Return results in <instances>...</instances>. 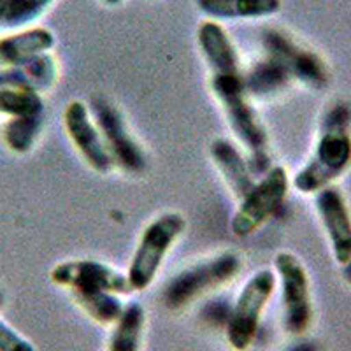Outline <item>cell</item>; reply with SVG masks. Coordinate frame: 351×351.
Masks as SVG:
<instances>
[{"label":"cell","instance_id":"6da1fadb","mask_svg":"<svg viewBox=\"0 0 351 351\" xmlns=\"http://www.w3.org/2000/svg\"><path fill=\"white\" fill-rule=\"evenodd\" d=\"M351 167V104L335 100L322 116L315 149L293 176L291 184L304 195L332 186Z\"/></svg>","mask_w":351,"mask_h":351},{"label":"cell","instance_id":"7a4b0ae2","mask_svg":"<svg viewBox=\"0 0 351 351\" xmlns=\"http://www.w3.org/2000/svg\"><path fill=\"white\" fill-rule=\"evenodd\" d=\"M211 90L223 108L232 132L247 152V165L255 178H262L272 167L267 130L250 102L243 74L211 76Z\"/></svg>","mask_w":351,"mask_h":351},{"label":"cell","instance_id":"3957f363","mask_svg":"<svg viewBox=\"0 0 351 351\" xmlns=\"http://www.w3.org/2000/svg\"><path fill=\"white\" fill-rule=\"evenodd\" d=\"M184 228L186 219L176 211L164 213L146 225L127 271L132 291L146 290L155 281L165 256L176 241L183 236Z\"/></svg>","mask_w":351,"mask_h":351},{"label":"cell","instance_id":"277c9868","mask_svg":"<svg viewBox=\"0 0 351 351\" xmlns=\"http://www.w3.org/2000/svg\"><path fill=\"white\" fill-rule=\"evenodd\" d=\"M290 178L287 169L283 165H272L239 200V208L230 221L232 234L236 237L252 236L269 219L276 218L285 208Z\"/></svg>","mask_w":351,"mask_h":351},{"label":"cell","instance_id":"5b68a950","mask_svg":"<svg viewBox=\"0 0 351 351\" xmlns=\"http://www.w3.org/2000/svg\"><path fill=\"white\" fill-rule=\"evenodd\" d=\"M239 271L241 258L236 253L216 255L176 274L165 287L162 300L169 309H181L197 297L227 285Z\"/></svg>","mask_w":351,"mask_h":351},{"label":"cell","instance_id":"8992f818","mask_svg":"<svg viewBox=\"0 0 351 351\" xmlns=\"http://www.w3.org/2000/svg\"><path fill=\"white\" fill-rule=\"evenodd\" d=\"M276 288V276L272 271L255 272L241 290L236 304L228 316L227 341L234 350L246 351L255 341L260 328V318Z\"/></svg>","mask_w":351,"mask_h":351},{"label":"cell","instance_id":"52a82bcc","mask_svg":"<svg viewBox=\"0 0 351 351\" xmlns=\"http://www.w3.org/2000/svg\"><path fill=\"white\" fill-rule=\"evenodd\" d=\"M88 109L104 139L114 167L123 169L128 174H141L148 165V160L141 144L132 136L123 112L102 95L92 97Z\"/></svg>","mask_w":351,"mask_h":351},{"label":"cell","instance_id":"ba28073f","mask_svg":"<svg viewBox=\"0 0 351 351\" xmlns=\"http://www.w3.org/2000/svg\"><path fill=\"white\" fill-rule=\"evenodd\" d=\"M260 43L263 55L280 62L290 74L291 81H299L313 90H322L328 84L330 74L324 58L313 49L297 43L287 32L278 28H265Z\"/></svg>","mask_w":351,"mask_h":351},{"label":"cell","instance_id":"9c48e42d","mask_svg":"<svg viewBox=\"0 0 351 351\" xmlns=\"http://www.w3.org/2000/svg\"><path fill=\"white\" fill-rule=\"evenodd\" d=\"M274 267L281 281L283 325L291 335H302L313 322L311 285L304 263L290 252L274 256Z\"/></svg>","mask_w":351,"mask_h":351},{"label":"cell","instance_id":"30bf717a","mask_svg":"<svg viewBox=\"0 0 351 351\" xmlns=\"http://www.w3.org/2000/svg\"><path fill=\"white\" fill-rule=\"evenodd\" d=\"M51 281L58 287L69 288L74 299L104 291L116 295H127L132 291L127 274L108 263L90 258L58 263L51 271Z\"/></svg>","mask_w":351,"mask_h":351},{"label":"cell","instance_id":"8fae6325","mask_svg":"<svg viewBox=\"0 0 351 351\" xmlns=\"http://www.w3.org/2000/svg\"><path fill=\"white\" fill-rule=\"evenodd\" d=\"M64 127L74 148L80 152L93 171L108 174L114 167L111 155L106 148L104 139L93 121L90 109L81 100H72L64 111Z\"/></svg>","mask_w":351,"mask_h":351},{"label":"cell","instance_id":"7c38bea8","mask_svg":"<svg viewBox=\"0 0 351 351\" xmlns=\"http://www.w3.org/2000/svg\"><path fill=\"white\" fill-rule=\"evenodd\" d=\"M315 206L327 232L332 255L343 267L351 262V213L346 199L339 188L332 184L315 193Z\"/></svg>","mask_w":351,"mask_h":351},{"label":"cell","instance_id":"4fadbf2b","mask_svg":"<svg viewBox=\"0 0 351 351\" xmlns=\"http://www.w3.org/2000/svg\"><path fill=\"white\" fill-rule=\"evenodd\" d=\"M197 40L204 60L211 69V76L243 74L239 53L218 21H204L197 30Z\"/></svg>","mask_w":351,"mask_h":351},{"label":"cell","instance_id":"5bb4252c","mask_svg":"<svg viewBox=\"0 0 351 351\" xmlns=\"http://www.w3.org/2000/svg\"><path fill=\"white\" fill-rule=\"evenodd\" d=\"M58 65L51 51L40 53L23 64L0 69V86L43 93L56 83Z\"/></svg>","mask_w":351,"mask_h":351},{"label":"cell","instance_id":"9a60e30c","mask_svg":"<svg viewBox=\"0 0 351 351\" xmlns=\"http://www.w3.org/2000/svg\"><path fill=\"white\" fill-rule=\"evenodd\" d=\"M55 36L44 27L25 28L0 39V69L23 64L40 53L51 51Z\"/></svg>","mask_w":351,"mask_h":351},{"label":"cell","instance_id":"2e32d148","mask_svg":"<svg viewBox=\"0 0 351 351\" xmlns=\"http://www.w3.org/2000/svg\"><path fill=\"white\" fill-rule=\"evenodd\" d=\"M209 152H211V158L215 165L221 172L228 186H230L232 193L239 200L243 199L256 181V178L250 171L247 160L244 158L243 153L227 139H216L211 144Z\"/></svg>","mask_w":351,"mask_h":351},{"label":"cell","instance_id":"e0dca14e","mask_svg":"<svg viewBox=\"0 0 351 351\" xmlns=\"http://www.w3.org/2000/svg\"><path fill=\"white\" fill-rule=\"evenodd\" d=\"M243 81L250 99H269L285 92L293 83L287 69L267 55H263L246 72H243Z\"/></svg>","mask_w":351,"mask_h":351},{"label":"cell","instance_id":"ac0fdd59","mask_svg":"<svg viewBox=\"0 0 351 351\" xmlns=\"http://www.w3.org/2000/svg\"><path fill=\"white\" fill-rule=\"evenodd\" d=\"M211 20H260L280 12L281 0H195Z\"/></svg>","mask_w":351,"mask_h":351},{"label":"cell","instance_id":"d6986e66","mask_svg":"<svg viewBox=\"0 0 351 351\" xmlns=\"http://www.w3.org/2000/svg\"><path fill=\"white\" fill-rule=\"evenodd\" d=\"M144 316L146 315L141 304L132 302L125 306L123 313L114 324L109 351H141Z\"/></svg>","mask_w":351,"mask_h":351},{"label":"cell","instance_id":"ffe728a7","mask_svg":"<svg viewBox=\"0 0 351 351\" xmlns=\"http://www.w3.org/2000/svg\"><path fill=\"white\" fill-rule=\"evenodd\" d=\"M43 114H27L9 118L2 128V139L9 152L25 155L34 148L43 132Z\"/></svg>","mask_w":351,"mask_h":351},{"label":"cell","instance_id":"44dd1931","mask_svg":"<svg viewBox=\"0 0 351 351\" xmlns=\"http://www.w3.org/2000/svg\"><path fill=\"white\" fill-rule=\"evenodd\" d=\"M55 0H0V28H23L44 14Z\"/></svg>","mask_w":351,"mask_h":351},{"label":"cell","instance_id":"7402d4cb","mask_svg":"<svg viewBox=\"0 0 351 351\" xmlns=\"http://www.w3.org/2000/svg\"><path fill=\"white\" fill-rule=\"evenodd\" d=\"M43 111L44 100L40 93L0 86V114L16 118V116L27 114H43Z\"/></svg>","mask_w":351,"mask_h":351},{"label":"cell","instance_id":"603a6c76","mask_svg":"<svg viewBox=\"0 0 351 351\" xmlns=\"http://www.w3.org/2000/svg\"><path fill=\"white\" fill-rule=\"evenodd\" d=\"M0 351H36V348L14 328L9 327L4 319H0Z\"/></svg>","mask_w":351,"mask_h":351},{"label":"cell","instance_id":"cb8c5ba5","mask_svg":"<svg viewBox=\"0 0 351 351\" xmlns=\"http://www.w3.org/2000/svg\"><path fill=\"white\" fill-rule=\"evenodd\" d=\"M230 311L232 306H228L225 300H211L202 309V318L206 319V324L213 325V327H227Z\"/></svg>","mask_w":351,"mask_h":351},{"label":"cell","instance_id":"d4e9b609","mask_svg":"<svg viewBox=\"0 0 351 351\" xmlns=\"http://www.w3.org/2000/svg\"><path fill=\"white\" fill-rule=\"evenodd\" d=\"M287 351H319V348L318 344L313 343V341H300V343L288 348Z\"/></svg>","mask_w":351,"mask_h":351},{"label":"cell","instance_id":"484cf974","mask_svg":"<svg viewBox=\"0 0 351 351\" xmlns=\"http://www.w3.org/2000/svg\"><path fill=\"white\" fill-rule=\"evenodd\" d=\"M341 269H343V271H341L343 272V280L351 287V262H348L346 265H343Z\"/></svg>","mask_w":351,"mask_h":351},{"label":"cell","instance_id":"4316f807","mask_svg":"<svg viewBox=\"0 0 351 351\" xmlns=\"http://www.w3.org/2000/svg\"><path fill=\"white\" fill-rule=\"evenodd\" d=\"M106 5H118L120 2H123V0H102Z\"/></svg>","mask_w":351,"mask_h":351},{"label":"cell","instance_id":"83f0119b","mask_svg":"<svg viewBox=\"0 0 351 351\" xmlns=\"http://www.w3.org/2000/svg\"><path fill=\"white\" fill-rule=\"evenodd\" d=\"M2 302H4V295H2V291H0V306H2Z\"/></svg>","mask_w":351,"mask_h":351}]
</instances>
